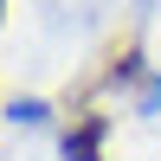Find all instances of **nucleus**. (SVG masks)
Masks as SVG:
<instances>
[{
	"mask_svg": "<svg viewBox=\"0 0 161 161\" xmlns=\"http://www.w3.org/2000/svg\"><path fill=\"white\" fill-rule=\"evenodd\" d=\"M71 161H97V129H84V136H71Z\"/></svg>",
	"mask_w": 161,
	"mask_h": 161,
	"instance_id": "obj_1",
	"label": "nucleus"
}]
</instances>
